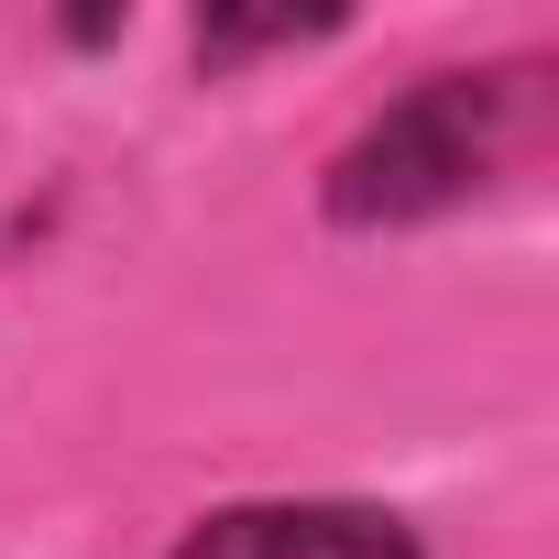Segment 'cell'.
I'll list each match as a JSON object with an SVG mask.
<instances>
[{"mask_svg": "<svg viewBox=\"0 0 559 559\" xmlns=\"http://www.w3.org/2000/svg\"><path fill=\"white\" fill-rule=\"evenodd\" d=\"M548 132V67L504 56V67H450L417 78L406 99H384L341 154H330V219L341 230H406L439 219L461 198H483L493 176H515Z\"/></svg>", "mask_w": 559, "mask_h": 559, "instance_id": "6da1fadb", "label": "cell"}, {"mask_svg": "<svg viewBox=\"0 0 559 559\" xmlns=\"http://www.w3.org/2000/svg\"><path fill=\"white\" fill-rule=\"evenodd\" d=\"M165 559H428L406 515L384 504H219L198 515Z\"/></svg>", "mask_w": 559, "mask_h": 559, "instance_id": "7a4b0ae2", "label": "cell"}, {"mask_svg": "<svg viewBox=\"0 0 559 559\" xmlns=\"http://www.w3.org/2000/svg\"><path fill=\"white\" fill-rule=\"evenodd\" d=\"M341 34V12H198V67H241L274 45H319Z\"/></svg>", "mask_w": 559, "mask_h": 559, "instance_id": "3957f363", "label": "cell"}]
</instances>
